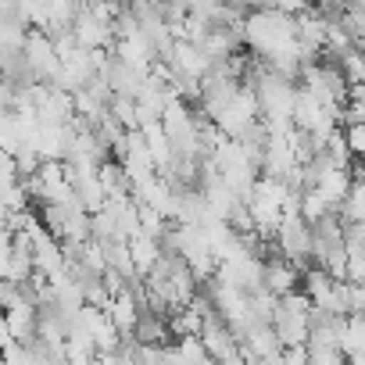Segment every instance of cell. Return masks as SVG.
Wrapping results in <instances>:
<instances>
[{
    "label": "cell",
    "instance_id": "cell-1",
    "mask_svg": "<svg viewBox=\"0 0 365 365\" xmlns=\"http://www.w3.org/2000/svg\"><path fill=\"white\" fill-rule=\"evenodd\" d=\"M297 40V19L276 8H255L244 19V47H251L258 58H269Z\"/></svg>",
    "mask_w": 365,
    "mask_h": 365
},
{
    "label": "cell",
    "instance_id": "cell-2",
    "mask_svg": "<svg viewBox=\"0 0 365 365\" xmlns=\"http://www.w3.org/2000/svg\"><path fill=\"white\" fill-rule=\"evenodd\" d=\"M272 240H276V251H279L283 258H290L294 265L304 269V265L312 262V222L301 219V212H287V215L279 219Z\"/></svg>",
    "mask_w": 365,
    "mask_h": 365
},
{
    "label": "cell",
    "instance_id": "cell-3",
    "mask_svg": "<svg viewBox=\"0 0 365 365\" xmlns=\"http://www.w3.org/2000/svg\"><path fill=\"white\" fill-rule=\"evenodd\" d=\"M197 336H201V344L208 347V354L215 361H240V340H237V333L226 326V319L215 308L205 315V326H201Z\"/></svg>",
    "mask_w": 365,
    "mask_h": 365
},
{
    "label": "cell",
    "instance_id": "cell-4",
    "mask_svg": "<svg viewBox=\"0 0 365 365\" xmlns=\"http://www.w3.org/2000/svg\"><path fill=\"white\" fill-rule=\"evenodd\" d=\"M161 61L172 68L175 79H205V72H208V65H212V58L201 51V43L182 40V36L168 47V54H165Z\"/></svg>",
    "mask_w": 365,
    "mask_h": 365
},
{
    "label": "cell",
    "instance_id": "cell-5",
    "mask_svg": "<svg viewBox=\"0 0 365 365\" xmlns=\"http://www.w3.org/2000/svg\"><path fill=\"white\" fill-rule=\"evenodd\" d=\"M315 165H319L315 190H319L333 208H340L344 197H347V190H351V182H354V172H351V168H340V165H322L319 158H315Z\"/></svg>",
    "mask_w": 365,
    "mask_h": 365
},
{
    "label": "cell",
    "instance_id": "cell-6",
    "mask_svg": "<svg viewBox=\"0 0 365 365\" xmlns=\"http://www.w3.org/2000/svg\"><path fill=\"white\" fill-rule=\"evenodd\" d=\"M262 287H269L276 297H283V294H290V290H301V265H294V262L283 258V255L269 258L265 269H262Z\"/></svg>",
    "mask_w": 365,
    "mask_h": 365
},
{
    "label": "cell",
    "instance_id": "cell-7",
    "mask_svg": "<svg viewBox=\"0 0 365 365\" xmlns=\"http://www.w3.org/2000/svg\"><path fill=\"white\" fill-rule=\"evenodd\" d=\"M161 251H165V244H161V237H154V233L136 230V233L129 237V255H133V265H136V276H140V279L154 269V262L161 258Z\"/></svg>",
    "mask_w": 365,
    "mask_h": 365
},
{
    "label": "cell",
    "instance_id": "cell-8",
    "mask_svg": "<svg viewBox=\"0 0 365 365\" xmlns=\"http://www.w3.org/2000/svg\"><path fill=\"white\" fill-rule=\"evenodd\" d=\"M205 315H208V312H201L194 301L172 308V312H168V333H172V340H175V336H197L201 326H205Z\"/></svg>",
    "mask_w": 365,
    "mask_h": 365
},
{
    "label": "cell",
    "instance_id": "cell-9",
    "mask_svg": "<svg viewBox=\"0 0 365 365\" xmlns=\"http://www.w3.org/2000/svg\"><path fill=\"white\" fill-rule=\"evenodd\" d=\"M336 215L344 222H365V175H354V182H351L344 205L336 208Z\"/></svg>",
    "mask_w": 365,
    "mask_h": 365
},
{
    "label": "cell",
    "instance_id": "cell-10",
    "mask_svg": "<svg viewBox=\"0 0 365 365\" xmlns=\"http://www.w3.org/2000/svg\"><path fill=\"white\" fill-rule=\"evenodd\" d=\"M297 212H301V219L319 222L322 215H329V212H336V208H333V205H329V201L315 190V187H308V190H301V208H297Z\"/></svg>",
    "mask_w": 365,
    "mask_h": 365
},
{
    "label": "cell",
    "instance_id": "cell-11",
    "mask_svg": "<svg viewBox=\"0 0 365 365\" xmlns=\"http://www.w3.org/2000/svg\"><path fill=\"white\" fill-rule=\"evenodd\" d=\"M308 361H312V365H336V361H347V354H344L340 344L308 340Z\"/></svg>",
    "mask_w": 365,
    "mask_h": 365
},
{
    "label": "cell",
    "instance_id": "cell-12",
    "mask_svg": "<svg viewBox=\"0 0 365 365\" xmlns=\"http://www.w3.org/2000/svg\"><path fill=\"white\" fill-rule=\"evenodd\" d=\"M344 136H347L351 158H354V161H365V122H351V125H344Z\"/></svg>",
    "mask_w": 365,
    "mask_h": 365
},
{
    "label": "cell",
    "instance_id": "cell-13",
    "mask_svg": "<svg viewBox=\"0 0 365 365\" xmlns=\"http://www.w3.org/2000/svg\"><path fill=\"white\" fill-rule=\"evenodd\" d=\"M150 4H158V0H129V8H136V11L140 8H150Z\"/></svg>",
    "mask_w": 365,
    "mask_h": 365
}]
</instances>
